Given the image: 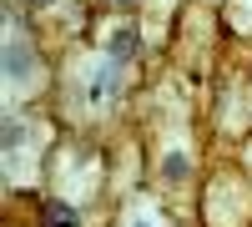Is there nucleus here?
<instances>
[{
	"label": "nucleus",
	"mask_w": 252,
	"mask_h": 227,
	"mask_svg": "<svg viewBox=\"0 0 252 227\" xmlns=\"http://www.w3.org/2000/svg\"><path fill=\"white\" fill-rule=\"evenodd\" d=\"M5 76L10 81H31L35 76V46H31V40H10V46H5Z\"/></svg>",
	"instance_id": "1"
},
{
	"label": "nucleus",
	"mask_w": 252,
	"mask_h": 227,
	"mask_svg": "<svg viewBox=\"0 0 252 227\" xmlns=\"http://www.w3.org/2000/svg\"><path fill=\"white\" fill-rule=\"evenodd\" d=\"M136 46H141V40H136V31L131 26H121L111 40H106V61H116V66H126V61H131L136 56Z\"/></svg>",
	"instance_id": "2"
},
{
	"label": "nucleus",
	"mask_w": 252,
	"mask_h": 227,
	"mask_svg": "<svg viewBox=\"0 0 252 227\" xmlns=\"http://www.w3.org/2000/svg\"><path fill=\"white\" fill-rule=\"evenodd\" d=\"M46 227H81V212L66 202H46Z\"/></svg>",
	"instance_id": "3"
},
{
	"label": "nucleus",
	"mask_w": 252,
	"mask_h": 227,
	"mask_svg": "<svg viewBox=\"0 0 252 227\" xmlns=\"http://www.w3.org/2000/svg\"><path fill=\"white\" fill-rule=\"evenodd\" d=\"M106 91H116V61H106V66L96 71V81H91V101H101Z\"/></svg>",
	"instance_id": "4"
},
{
	"label": "nucleus",
	"mask_w": 252,
	"mask_h": 227,
	"mask_svg": "<svg viewBox=\"0 0 252 227\" xmlns=\"http://www.w3.org/2000/svg\"><path fill=\"white\" fill-rule=\"evenodd\" d=\"M161 177H166V182H182V177H187V152H177V147L166 152V157H161Z\"/></svg>",
	"instance_id": "5"
},
{
	"label": "nucleus",
	"mask_w": 252,
	"mask_h": 227,
	"mask_svg": "<svg viewBox=\"0 0 252 227\" xmlns=\"http://www.w3.org/2000/svg\"><path fill=\"white\" fill-rule=\"evenodd\" d=\"M26 141V121H5V147H20Z\"/></svg>",
	"instance_id": "6"
},
{
	"label": "nucleus",
	"mask_w": 252,
	"mask_h": 227,
	"mask_svg": "<svg viewBox=\"0 0 252 227\" xmlns=\"http://www.w3.org/2000/svg\"><path fill=\"white\" fill-rule=\"evenodd\" d=\"M26 5H31V10H46V5H51V0H26Z\"/></svg>",
	"instance_id": "7"
},
{
	"label": "nucleus",
	"mask_w": 252,
	"mask_h": 227,
	"mask_svg": "<svg viewBox=\"0 0 252 227\" xmlns=\"http://www.w3.org/2000/svg\"><path fill=\"white\" fill-rule=\"evenodd\" d=\"M131 227H152V222H131Z\"/></svg>",
	"instance_id": "8"
},
{
	"label": "nucleus",
	"mask_w": 252,
	"mask_h": 227,
	"mask_svg": "<svg viewBox=\"0 0 252 227\" xmlns=\"http://www.w3.org/2000/svg\"><path fill=\"white\" fill-rule=\"evenodd\" d=\"M121 5H136V0H121Z\"/></svg>",
	"instance_id": "9"
}]
</instances>
